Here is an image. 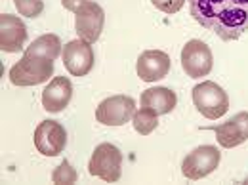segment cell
Here are the masks:
<instances>
[{"mask_svg":"<svg viewBox=\"0 0 248 185\" xmlns=\"http://www.w3.org/2000/svg\"><path fill=\"white\" fill-rule=\"evenodd\" d=\"M193 19L221 40H237L248 31V0H189Z\"/></svg>","mask_w":248,"mask_h":185,"instance_id":"1","label":"cell"},{"mask_svg":"<svg viewBox=\"0 0 248 185\" xmlns=\"http://www.w3.org/2000/svg\"><path fill=\"white\" fill-rule=\"evenodd\" d=\"M63 8L75 14V29L78 38L97 42L103 23H105V12L103 8L93 0H62Z\"/></svg>","mask_w":248,"mask_h":185,"instance_id":"2","label":"cell"},{"mask_svg":"<svg viewBox=\"0 0 248 185\" xmlns=\"http://www.w3.org/2000/svg\"><path fill=\"white\" fill-rule=\"evenodd\" d=\"M52 75H54L52 58L25 50L23 58L10 69V82L14 86H36L50 80Z\"/></svg>","mask_w":248,"mask_h":185,"instance_id":"3","label":"cell"},{"mask_svg":"<svg viewBox=\"0 0 248 185\" xmlns=\"http://www.w3.org/2000/svg\"><path fill=\"white\" fill-rule=\"evenodd\" d=\"M88 172L93 178H99L107 184H115L123 176V153L113 143H99L93 149Z\"/></svg>","mask_w":248,"mask_h":185,"instance_id":"4","label":"cell"},{"mask_svg":"<svg viewBox=\"0 0 248 185\" xmlns=\"http://www.w3.org/2000/svg\"><path fill=\"white\" fill-rule=\"evenodd\" d=\"M193 103L197 111L208 121H217L229 111V97L214 80H204L193 88Z\"/></svg>","mask_w":248,"mask_h":185,"instance_id":"5","label":"cell"},{"mask_svg":"<svg viewBox=\"0 0 248 185\" xmlns=\"http://www.w3.org/2000/svg\"><path fill=\"white\" fill-rule=\"evenodd\" d=\"M219 160H221V154L217 151V147H214V145H201V147L193 149L184 158L182 174L191 182L202 180V178H206L208 174H212L216 170L219 166Z\"/></svg>","mask_w":248,"mask_h":185,"instance_id":"6","label":"cell"},{"mask_svg":"<svg viewBox=\"0 0 248 185\" xmlns=\"http://www.w3.org/2000/svg\"><path fill=\"white\" fill-rule=\"evenodd\" d=\"M136 113V101L130 95H111L95 107V121L103 126H123Z\"/></svg>","mask_w":248,"mask_h":185,"instance_id":"7","label":"cell"},{"mask_svg":"<svg viewBox=\"0 0 248 185\" xmlns=\"http://www.w3.org/2000/svg\"><path fill=\"white\" fill-rule=\"evenodd\" d=\"M63 65L65 69L73 75V77H86L93 67L95 62V56H93V48L92 42L88 40H82V38H77V40H71L63 46L62 52Z\"/></svg>","mask_w":248,"mask_h":185,"instance_id":"8","label":"cell"},{"mask_svg":"<svg viewBox=\"0 0 248 185\" xmlns=\"http://www.w3.org/2000/svg\"><path fill=\"white\" fill-rule=\"evenodd\" d=\"M214 56L202 40H189L182 50V67L187 77L202 78L212 71Z\"/></svg>","mask_w":248,"mask_h":185,"instance_id":"9","label":"cell"},{"mask_svg":"<svg viewBox=\"0 0 248 185\" xmlns=\"http://www.w3.org/2000/svg\"><path fill=\"white\" fill-rule=\"evenodd\" d=\"M67 145V132L58 121H42L34 130V147L44 156H58Z\"/></svg>","mask_w":248,"mask_h":185,"instance_id":"10","label":"cell"},{"mask_svg":"<svg viewBox=\"0 0 248 185\" xmlns=\"http://www.w3.org/2000/svg\"><path fill=\"white\" fill-rule=\"evenodd\" d=\"M210 130H214L217 143L225 149H233L241 143H245L248 139V113H237L233 119H229L227 123H221L217 126H212Z\"/></svg>","mask_w":248,"mask_h":185,"instance_id":"11","label":"cell"},{"mask_svg":"<svg viewBox=\"0 0 248 185\" xmlns=\"http://www.w3.org/2000/svg\"><path fill=\"white\" fill-rule=\"evenodd\" d=\"M136 71L143 82H156L170 73V56L162 50H145L138 58Z\"/></svg>","mask_w":248,"mask_h":185,"instance_id":"12","label":"cell"},{"mask_svg":"<svg viewBox=\"0 0 248 185\" xmlns=\"http://www.w3.org/2000/svg\"><path fill=\"white\" fill-rule=\"evenodd\" d=\"M27 40V27L25 23L12 14L0 15V50L8 54H16L23 48Z\"/></svg>","mask_w":248,"mask_h":185,"instance_id":"13","label":"cell"},{"mask_svg":"<svg viewBox=\"0 0 248 185\" xmlns=\"http://www.w3.org/2000/svg\"><path fill=\"white\" fill-rule=\"evenodd\" d=\"M73 97V84L67 77H56L42 90V107L48 113H62Z\"/></svg>","mask_w":248,"mask_h":185,"instance_id":"14","label":"cell"},{"mask_svg":"<svg viewBox=\"0 0 248 185\" xmlns=\"http://www.w3.org/2000/svg\"><path fill=\"white\" fill-rule=\"evenodd\" d=\"M140 103H141V107H149V109L156 111L158 115H168L174 111V107L178 103V95L170 88L156 86V88H147L141 93Z\"/></svg>","mask_w":248,"mask_h":185,"instance_id":"15","label":"cell"},{"mask_svg":"<svg viewBox=\"0 0 248 185\" xmlns=\"http://www.w3.org/2000/svg\"><path fill=\"white\" fill-rule=\"evenodd\" d=\"M27 52H34L46 58H52L54 62L58 60V56L62 54V40L58 34H42L38 38H34L31 46H27Z\"/></svg>","mask_w":248,"mask_h":185,"instance_id":"16","label":"cell"},{"mask_svg":"<svg viewBox=\"0 0 248 185\" xmlns=\"http://www.w3.org/2000/svg\"><path fill=\"white\" fill-rule=\"evenodd\" d=\"M132 124H134V130L141 136H149L156 126H158V113L149 109V107H141L140 111L134 113L132 117Z\"/></svg>","mask_w":248,"mask_h":185,"instance_id":"17","label":"cell"},{"mask_svg":"<svg viewBox=\"0 0 248 185\" xmlns=\"http://www.w3.org/2000/svg\"><path fill=\"white\" fill-rule=\"evenodd\" d=\"M77 180H78V174H77V170L71 166V162L69 160H63L62 164L54 170V174H52V182L58 185H71V184H77Z\"/></svg>","mask_w":248,"mask_h":185,"instance_id":"18","label":"cell"},{"mask_svg":"<svg viewBox=\"0 0 248 185\" xmlns=\"http://www.w3.org/2000/svg\"><path fill=\"white\" fill-rule=\"evenodd\" d=\"M17 12L25 17H38L44 12V2L42 0H14Z\"/></svg>","mask_w":248,"mask_h":185,"instance_id":"19","label":"cell"},{"mask_svg":"<svg viewBox=\"0 0 248 185\" xmlns=\"http://www.w3.org/2000/svg\"><path fill=\"white\" fill-rule=\"evenodd\" d=\"M151 4L155 6L156 10H160L162 14L172 15V14H178L184 8L186 0H151Z\"/></svg>","mask_w":248,"mask_h":185,"instance_id":"20","label":"cell"}]
</instances>
